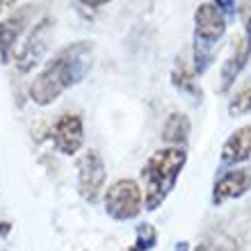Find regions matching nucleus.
<instances>
[{"mask_svg": "<svg viewBox=\"0 0 251 251\" xmlns=\"http://www.w3.org/2000/svg\"><path fill=\"white\" fill-rule=\"evenodd\" d=\"M194 251H219L215 245H210V242H203V245H199Z\"/></svg>", "mask_w": 251, "mask_h": 251, "instance_id": "dca6fc26", "label": "nucleus"}, {"mask_svg": "<svg viewBox=\"0 0 251 251\" xmlns=\"http://www.w3.org/2000/svg\"><path fill=\"white\" fill-rule=\"evenodd\" d=\"M85 144V126L80 114L66 112L53 126V146L62 155H75Z\"/></svg>", "mask_w": 251, "mask_h": 251, "instance_id": "0eeeda50", "label": "nucleus"}, {"mask_svg": "<svg viewBox=\"0 0 251 251\" xmlns=\"http://www.w3.org/2000/svg\"><path fill=\"white\" fill-rule=\"evenodd\" d=\"M105 212L117 222H130L144 210V192L132 178H121L105 190Z\"/></svg>", "mask_w": 251, "mask_h": 251, "instance_id": "20e7f679", "label": "nucleus"}, {"mask_svg": "<svg viewBox=\"0 0 251 251\" xmlns=\"http://www.w3.org/2000/svg\"><path fill=\"white\" fill-rule=\"evenodd\" d=\"M192 124L187 119V114L183 112H172L167 117L165 126H162V142L174 149H185L190 142Z\"/></svg>", "mask_w": 251, "mask_h": 251, "instance_id": "f8f14e48", "label": "nucleus"}, {"mask_svg": "<svg viewBox=\"0 0 251 251\" xmlns=\"http://www.w3.org/2000/svg\"><path fill=\"white\" fill-rule=\"evenodd\" d=\"M32 5H23L0 23V60H2V64H9L12 55H16V41L25 32L27 23L32 19Z\"/></svg>", "mask_w": 251, "mask_h": 251, "instance_id": "6e6552de", "label": "nucleus"}, {"mask_svg": "<svg viewBox=\"0 0 251 251\" xmlns=\"http://www.w3.org/2000/svg\"><path fill=\"white\" fill-rule=\"evenodd\" d=\"M247 112H251V78L233 94L231 103H228V114L233 117H242Z\"/></svg>", "mask_w": 251, "mask_h": 251, "instance_id": "4468645a", "label": "nucleus"}, {"mask_svg": "<svg viewBox=\"0 0 251 251\" xmlns=\"http://www.w3.org/2000/svg\"><path fill=\"white\" fill-rule=\"evenodd\" d=\"M174 251H190V245L187 242H178V245L174 247Z\"/></svg>", "mask_w": 251, "mask_h": 251, "instance_id": "f3484780", "label": "nucleus"}, {"mask_svg": "<svg viewBox=\"0 0 251 251\" xmlns=\"http://www.w3.org/2000/svg\"><path fill=\"white\" fill-rule=\"evenodd\" d=\"M226 34V16L217 2H201L194 12V73L203 75L215 60V46Z\"/></svg>", "mask_w": 251, "mask_h": 251, "instance_id": "7ed1b4c3", "label": "nucleus"}, {"mask_svg": "<svg viewBox=\"0 0 251 251\" xmlns=\"http://www.w3.org/2000/svg\"><path fill=\"white\" fill-rule=\"evenodd\" d=\"M251 190V167H242V169H233V172L222 174L212 187V205H222L224 201L245 197Z\"/></svg>", "mask_w": 251, "mask_h": 251, "instance_id": "1a4fd4ad", "label": "nucleus"}, {"mask_svg": "<svg viewBox=\"0 0 251 251\" xmlns=\"http://www.w3.org/2000/svg\"><path fill=\"white\" fill-rule=\"evenodd\" d=\"M197 73H194V66H187V62L183 57L176 60L172 69V85L178 89L180 94L190 96L192 100H201V89L197 87Z\"/></svg>", "mask_w": 251, "mask_h": 251, "instance_id": "ddd939ff", "label": "nucleus"}, {"mask_svg": "<svg viewBox=\"0 0 251 251\" xmlns=\"http://www.w3.org/2000/svg\"><path fill=\"white\" fill-rule=\"evenodd\" d=\"M92 41H75L50 57L27 87V96L34 105H53L66 89H71L92 69Z\"/></svg>", "mask_w": 251, "mask_h": 251, "instance_id": "f257e3e1", "label": "nucleus"}, {"mask_svg": "<svg viewBox=\"0 0 251 251\" xmlns=\"http://www.w3.org/2000/svg\"><path fill=\"white\" fill-rule=\"evenodd\" d=\"M251 60V48L247 44L245 34L238 37V39H233V46H231V53L226 57V62L222 64V73H219V80H222V85H219V92H228L233 87V82L238 80L240 71L247 66V62Z\"/></svg>", "mask_w": 251, "mask_h": 251, "instance_id": "9d476101", "label": "nucleus"}, {"mask_svg": "<svg viewBox=\"0 0 251 251\" xmlns=\"http://www.w3.org/2000/svg\"><path fill=\"white\" fill-rule=\"evenodd\" d=\"M53 25H55V21L50 19V16H44V19L30 30V34H27L25 41H23V46H21L19 53H16V66H19L21 71H30V69L39 64V60L46 55L48 44H50Z\"/></svg>", "mask_w": 251, "mask_h": 251, "instance_id": "423d86ee", "label": "nucleus"}, {"mask_svg": "<svg viewBox=\"0 0 251 251\" xmlns=\"http://www.w3.org/2000/svg\"><path fill=\"white\" fill-rule=\"evenodd\" d=\"M187 165L185 149L162 146L160 151L151 153V158L142 167V180H144V210L153 212L167 201L180 178V172Z\"/></svg>", "mask_w": 251, "mask_h": 251, "instance_id": "f03ea898", "label": "nucleus"}, {"mask_svg": "<svg viewBox=\"0 0 251 251\" xmlns=\"http://www.w3.org/2000/svg\"><path fill=\"white\" fill-rule=\"evenodd\" d=\"M126 251H139V249H137V247H130V249H126Z\"/></svg>", "mask_w": 251, "mask_h": 251, "instance_id": "a211bd4d", "label": "nucleus"}, {"mask_svg": "<svg viewBox=\"0 0 251 251\" xmlns=\"http://www.w3.org/2000/svg\"><path fill=\"white\" fill-rule=\"evenodd\" d=\"M78 192L80 197L89 201V203H96L105 190V178H107V169L105 162H103V155H100L96 149H87L82 155L78 158Z\"/></svg>", "mask_w": 251, "mask_h": 251, "instance_id": "39448f33", "label": "nucleus"}, {"mask_svg": "<svg viewBox=\"0 0 251 251\" xmlns=\"http://www.w3.org/2000/svg\"><path fill=\"white\" fill-rule=\"evenodd\" d=\"M155 245H158V231H155V226L149 224V222L139 224L137 231H135V247L139 251H149Z\"/></svg>", "mask_w": 251, "mask_h": 251, "instance_id": "2eb2a0df", "label": "nucleus"}, {"mask_svg": "<svg viewBox=\"0 0 251 251\" xmlns=\"http://www.w3.org/2000/svg\"><path fill=\"white\" fill-rule=\"evenodd\" d=\"M251 158V124L233 130L222 146V165L235 167Z\"/></svg>", "mask_w": 251, "mask_h": 251, "instance_id": "9b49d317", "label": "nucleus"}]
</instances>
